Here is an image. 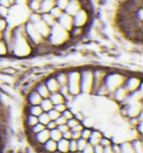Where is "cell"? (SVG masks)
Wrapping results in <instances>:
<instances>
[{
	"mask_svg": "<svg viewBox=\"0 0 143 153\" xmlns=\"http://www.w3.org/2000/svg\"><path fill=\"white\" fill-rule=\"evenodd\" d=\"M62 137H63V139H66V140H71V137H72L71 130H67V131H65L64 133H62Z\"/></svg>",
	"mask_w": 143,
	"mask_h": 153,
	"instance_id": "obj_53",
	"label": "cell"
},
{
	"mask_svg": "<svg viewBox=\"0 0 143 153\" xmlns=\"http://www.w3.org/2000/svg\"><path fill=\"white\" fill-rule=\"evenodd\" d=\"M89 28H82V27H75V26H74V27L69 30L71 42H78V40H80L83 37H85L86 34H87Z\"/></svg>",
	"mask_w": 143,
	"mask_h": 153,
	"instance_id": "obj_12",
	"label": "cell"
},
{
	"mask_svg": "<svg viewBox=\"0 0 143 153\" xmlns=\"http://www.w3.org/2000/svg\"><path fill=\"white\" fill-rule=\"evenodd\" d=\"M60 115L64 116L66 120H69V119H72V117H74V111L72 110V108H66L64 112L60 113Z\"/></svg>",
	"mask_w": 143,
	"mask_h": 153,
	"instance_id": "obj_40",
	"label": "cell"
},
{
	"mask_svg": "<svg viewBox=\"0 0 143 153\" xmlns=\"http://www.w3.org/2000/svg\"><path fill=\"white\" fill-rule=\"evenodd\" d=\"M39 106L42 107V112H48V111H51L54 105H53V103L51 102V100L47 97V98H42L40 104H39Z\"/></svg>",
	"mask_w": 143,
	"mask_h": 153,
	"instance_id": "obj_31",
	"label": "cell"
},
{
	"mask_svg": "<svg viewBox=\"0 0 143 153\" xmlns=\"http://www.w3.org/2000/svg\"><path fill=\"white\" fill-rule=\"evenodd\" d=\"M68 149H69V152L74 153L77 151V146H76V140H73L71 139L69 140V143H68Z\"/></svg>",
	"mask_w": 143,
	"mask_h": 153,
	"instance_id": "obj_46",
	"label": "cell"
},
{
	"mask_svg": "<svg viewBox=\"0 0 143 153\" xmlns=\"http://www.w3.org/2000/svg\"><path fill=\"white\" fill-rule=\"evenodd\" d=\"M124 87L127 89L129 93L135 92L143 87L142 77L140 75H135V74H131V75H126L125 82H124Z\"/></svg>",
	"mask_w": 143,
	"mask_h": 153,
	"instance_id": "obj_9",
	"label": "cell"
},
{
	"mask_svg": "<svg viewBox=\"0 0 143 153\" xmlns=\"http://www.w3.org/2000/svg\"><path fill=\"white\" fill-rule=\"evenodd\" d=\"M80 137V132H77V131H72V137L73 140H78Z\"/></svg>",
	"mask_w": 143,
	"mask_h": 153,
	"instance_id": "obj_55",
	"label": "cell"
},
{
	"mask_svg": "<svg viewBox=\"0 0 143 153\" xmlns=\"http://www.w3.org/2000/svg\"><path fill=\"white\" fill-rule=\"evenodd\" d=\"M44 128H45V125H42V124H40V123H37V124H35L34 126H31L30 128H28V130H29L30 135H35L36 133L42 131Z\"/></svg>",
	"mask_w": 143,
	"mask_h": 153,
	"instance_id": "obj_35",
	"label": "cell"
},
{
	"mask_svg": "<svg viewBox=\"0 0 143 153\" xmlns=\"http://www.w3.org/2000/svg\"><path fill=\"white\" fill-rule=\"evenodd\" d=\"M42 81H44L45 85H46V87L48 88V91H49L51 93L58 92V89L60 86H59V84L57 83V81H56L54 74H53V75H49V76H46Z\"/></svg>",
	"mask_w": 143,
	"mask_h": 153,
	"instance_id": "obj_14",
	"label": "cell"
},
{
	"mask_svg": "<svg viewBox=\"0 0 143 153\" xmlns=\"http://www.w3.org/2000/svg\"><path fill=\"white\" fill-rule=\"evenodd\" d=\"M57 128H58V130L60 132H62V133H64V132L67 131V130H69V128L67 126V124H62V125H57Z\"/></svg>",
	"mask_w": 143,
	"mask_h": 153,
	"instance_id": "obj_56",
	"label": "cell"
},
{
	"mask_svg": "<svg viewBox=\"0 0 143 153\" xmlns=\"http://www.w3.org/2000/svg\"><path fill=\"white\" fill-rule=\"evenodd\" d=\"M130 143L135 153H143V142L140 136H136L134 139L130 140Z\"/></svg>",
	"mask_w": 143,
	"mask_h": 153,
	"instance_id": "obj_21",
	"label": "cell"
},
{
	"mask_svg": "<svg viewBox=\"0 0 143 153\" xmlns=\"http://www.w3.org/2000/svg\"><path fill=\"white\" fill-rule=\"evenodd\" d=\"M66 86L68 88V92L74 97L80 95V69L73 68L67 71V83Z\"/></svg>",
	"mask_w": 143,
	"mask_h": 153,
	"instance_id": "obj_5",
	"label": "cell"
},
{
	"mask_svg": "<svg viewBox=\"0 0 143 153\" xmlns=\"http://www.w3.org/2000/svg\"><path fill=\"white\" fill-rule=\"evenodd\" d=\"M120 153H135L132 149L130 141H123L120 143Z\"/></svg>",
	"mask_w": 143,
	"mask_h": 153,
	"instance_id": "obj_28",
	"label": "cell"
},
{
	"mask_svg": "<svg viewBox=\"0 0 143 153\" xmlns=\"http://www.w3.org/2000/svg\"><path fill=\"white\" fill-rule=\"evenodd\" d=\"M104 136V134H103V132L100 131V130H96V128H92V132H91V135H89V140H87V142H89V144L92 145H96V144H100V141L102 140V137Z\"/></svg>",
	"mask_w": 143,
	"mask_h": 153,
	"instance_id": "obj_18",
	"label": "cell"
},
{
	"mask_svg": "<svg viewBox=\"0 0 143 153\" xmlns=\"http://www.w3.org/2000/svg\"><path fill=\"white\" fill-rule=\"evenodd\" d=\"M47 114H48V116H49L51 121H55V120L57 119L59 115H60V113H59V112H57V111L53 107L51 111H48V112H47Z\"/></svg>",
	"mask_w": 143,
	"mask_h": 153,
	"instance_id": "obj_41",
	"label": "cell"
},
{
	"mask_svg": "<svg viewBox=\"0 0 143 153\" xmlns=\"http://www.w3.org/2000/svg\"><path fill=\"white\" fill-rule=\"evenodd\" d=\"M54 76L57 83L59 84V86L66 85V83H67V71H58V72L55 73Z\"/></svg>",
	"mask_w": 143,
	"mask_h": 153,
	"instance_id": "obj_23",
	"label": "cell"
},
{
	"mask_svg": "<svg viewBox=\"0 0 143 153\" xmlns=\"http://www.w3.org/2000/svg\"><path fill=\"white\" fill-rule=\"evenodd\" d=\"M9 13V7H4V6H0V17L7 18Z\"/></svg>",
	"mask_w": 143,
	"mask_h": 153,
	"instance_id": "obj_47",
	"label": "cell"
},
{
	"mask_svg": "<svg viewBox=\"0 0 143 153\" xmlns=\"http://www.w3.org/2000/svg\"><path fill=\"white\" fill-rule=\"evenodd\" d=\"M40 18H42V22H45L47 26H49V27H51L53 25H55V24H56V19H55V18L53 17L49 13H40Z\"/></svg>",
	"mask_w": 143,
	"mask_h": 153,
	"instance_id": "obj_27",
	"label": "cell"
},
{
	"mask_svg": "<svg viewBox=\"0 0 143 153\" xmlns=\"http://www.w3.org/2000/svg\"><path fill=\"white\" fill-rule=\"evenodd\" d=\"M92 13L84 8H80L77 13L73 16V25L75 27L89 28L92 22Z\"/></svg>",
	"mask_w": 143,
	"mask_h": 153,
	"instance_id": "obj_7",
	"label": "cell"
},
{
	"mask_svg": "<svg viewBox=\"0 0 143 153\" xmlns=\"http://www.w3.org/2000/svg\"><path fill=\"white\" fill-rule=\"evenodd\" d=\"M13 40L8 47L9 57L17 59H26L34 55L35 46L27 38L25 33V26L19 25L13 28Z\"/></svg>",
	"mask_w": 143,
	"mask_h": 153,
	"instance_id": "obj_1",
	"label": "cell"
},
{
	"mask_svg": "<svg viewBox=\"0 0 143 153\" xmlns=\"http://www.w3.org/2000/svg\"><path fill=\"white\" fill-rule=\"evenodd\" d=\"M42 150L46 153H54L57 151V142L51 139H48V140L42 145Z\"/></svg>",
	"mask_w": 143,
	"mask_h": 153,
	"instance_id": "obj_20",
	"label": "cell"
},
{
	"mask_svg": "<svg viewBox=\"0 0 143 153\" xmlns=\"http://www.w3.org/2000/svg\"><path fill=\"white\" fill-rule=\"evenodd\" d=\"M104 153H115V152L111 149V145H109V146H105L104 148Z\"/></svg>",
	"mask_w": 143,
	"mask_h": 153,
	"instance_id": "obj_59",
	"label": "cell"
},
{
	"mask_svg": "<svg viewBox=\"0 0 143 153\" xmlns=\"http://www.w3.org/2000/svg\"><path fill=\"white\" fill-rule=\"evenodd\" d=\"M1 149H2V142L0 140V152H1Z\"/></svg>",
	"mask_w": 143,
	"mask_h": 153,
	"instance_id": "obj_61",
	"label": "cell"
},
{
	"mask_svg": "<svg viewBox=\"0 0 143 153\" xmlns=\"http://www.w3.org/2000/svg\"><path fill=\"white\" fill-rule=\"evenodd\" d=\"M80 8H82V4H80V0H69L66 8L64 10V13H68L71 16H74Z\"/></svg>",
	"mask_w": 143,
	"mask_h": 153,
	"instance_id": "obj_16",
	"label": "cell"
},
{
	"mask_svg": "<svg viewBox=\"0 0 143 153\" xmlns=\"http://www.w3.org/2000/svg\"><path fill=\"white\" fill-rule=\"evenodd\" d=\"M42 96L35 91L34 88L30 89L29 92L27 93L26 96V101H27V105H39L42 102Z\"/></svg>",
	"mask_w": 143,
	"mask_h": 153,
	"instance_id": "obj_15",
	"label": "cell"
},
{
	"mask_svg": "<svg viewBox=\"0 0 143 153\" xmlns=\"http://www.w3.org/2000/svg\"><path fill=\"white\" fill-rule=\"evenodd\" d=\"M34 89L42 96V98H47L49 96V94H51V92L48 91V88H47L46 85H45L44 81H40V82H38V83H36Z\"/></svg>",
	"mask_w": 143,
	"mask_h": 153,
	"instance_id": "obj_19",
	"label": "cell"
},
{
	"mask_svg": "<svg viewBox=\"0 0 143 153\" xmlns=\"http://www.w3.org/2000/svg\"><path fill=\"white\" fill-rule=\"evenodd\" d=\"M126 75L127 74L118 72V71H107L105 79H104V85H105L107 92L109 94L113 93L116 88L124 85Z\"/></svg>",
	"mask_w": 143,
	"mask_h": 153,
	"instance_id": "obj_4",
	"label": "cell"
},
{
	"mask_svg": "<svg viewBox=\"0 0 143 153\" xmlns=\"http://www.w3.org/2000/svg\"><path fill=\"white\" fill-rule=\"evenodd\" d=\"M91 132H92V128H83V130L80 131V137L85 139V140H89V135H91Z\"/></svg>",
	"mask_w": 143,
	"mask_h": 153,
	"instance_id": "obj_42",
	"label": "cell"
},
{
	"mask_svg": "<svg viewBox=\"0 0 143 153\" xmlns=\"http://www.w3.org/2000/svg\"><path fill=\"white\" fill-rule=\"evenodd\" d=\"M49 139L54 141H59L62 139V132L59 131L58 128H53V130H49Z\"/></svg>",
	"mask_w": 143,
	"mask_h": 153,
	"instance_id": "obj_32",
	"label": "cell"
},
{
	"mask_svg": "<svg viewBox=\"0 0 143 153\" xmlns=\"http://www.w3.org/2000/svg\"><path fill=\"white\" fill-rule=\"evenodd\" d=\"M92 72H93V92H94L98 86H101L104 83L107 69L103 67H95V68H92Z\"/></svg>",
	"mask_w": 143,
	"mask_h": 153,
	"instance_id": "obj_10",
	"label": "cell"
},
{
	"mask_svg": "<svg viewBox=\"0 0 143 153\" xmlns=\"http://www.w3.org/2000/svg\"><path fill=\"white\" fill-rule=\"evenodd\" d=\"M80 124L83 125V128H94V121H93V119L89 117V116H84L83 120L80 121Z\"/></svg>",
	"mask_w": 143,
	"mask_h": 153,
	"instance_id": "obj_33",
	"label": "cell"
},
{
	"mask_svg": "<svg viewBox=\"0 0 143 153\" xmlns=\"http://www.w3.org/2000/svg\"><path fill=\"white\" fill-rule=\"evenodd\" d=\"M80 94L92 95L93 92V72L91 67H83L80 69Z\"/></svg>",
	"mask_w": 143,
	"mask_h": 153,
	"instance_id": "obj_6",
	"label": "cell"
},
{
	"mask_svg": "<svg viewBox=\"0 0 143 153\" xmlns=\"http://www.w3.org/2000/svg\"><path fill=\"white\" fill-rule=\"evenodd\" d=\"M54 108L57 112H59V113H62V112H64V111L66 110V108H68L67 105H66V103H62V104H57V105H54Z\"/></svg>",
	"mask_w": 143,
	"mask_h": 153,
	"instance_id": "obj_48",
	"label": "cell"
},
{
	"mask_svg": "<svg viewBox=\"0 0 143 153\" xmlns=\"http://www.w3.org/2000/svg\"><path fill=\"white\" fill-rule=\"evenodd\" d=\"M40 1L42 0H28L27 2V8L29 9L30 13H39V8H40Z\"/></svg>",
	"mask_w": 143,
	"mask_h": 153,
	"instance_id": "obj_26",
	"label": "cell"
},
{
	"mask_svg": "<svg viewBox=\"0 0 143 153\" xmlns=\"http://www.w3.org/2000/svg\"><path fill=\"white\" fill-rule=\"evenodd\" d=\"M68 143L69 140L66 139H60L59 141H57V152L58 153H68L69 149H68Z\"/></svg>",
	"mask_w": 143,
	"mask_h": 153,
	"instance_id": "obj_25",
	"label": "cell"
},
{
	"mask_svg": "<svg viewBox=\"0 0 143 153\" xmlns=\"http://www.w3.org/2000/svg\"><path fill=\"white\" fill-rule=\"evenodd\" d=\"M28 0H15V4H27Z\"/></svg>",
	"mask_w": 143,
	"mask_h": 153,
	"instance_id": "obj_60",
	"label": "cell"
},
{
	"mask_svg": "<svg viewBox=\"0 0 143 153\" xmlns=\"http://www.w3.org/2000/svg\"><path fill=\"white\" fill-rule=\"evenodd\" d=\"M56 22L59 26H62L64 29H66L67 31H69L74 27V25H73V16H71V15H68L66 13H63V15L56 20Z\"/></svg>",
	"mask_w": 143,
	"mask_h": 153,
	"instance_id": "obj_13",
	"label": "cell"
},
{
	"mask_svg": "<svg viewBox=\"0 0 143 153\" xmlns=\"http://www.w3.org/2000/svg\"><path fill=\"white\" fill-rule=\"evenodd\" d=\"M7 28H8V22H7V19H6V18L0 17V31L4 33Z\"/></svg>",
	"mask_w": 143,
	"mask_h": 153,
	"instance_id": "obj_45",
	"label": "cell"
},
{
	"mask_svg": "<svg viewBox=\"0 0 143 153\" xmlns=\"http://www.w3.org/2000/svg\"><path fill=\"white\" fill-rule=\"evenodd\" d=\"M68 1H69V0H55V6L58 7L59 9H62L64 11L65 8H66V6H67Z\"/></svg>",
	"mask_w": 143,
	"mask_h": 153,
	"instance_id": "obj_39",
	"label": "cell"
},
{
	"mask_svg": "<svg viewBox=\"0 0 143 153\" xmlns=\"http://www.w3.org/2000/svg\"><path fill=\"white\" fill-rule=\"evenodd\" d=\"M42 113V110L39 105H28L27 106V114L34 115V116H39Z\"/></svg>",
	"mask_w": 143,
	"mask_h": 153,
	"instance_id": "obj_29",
	"label": "cell"
},
{
	"mask_svg": "<svg viewBox=\"0 0 143 153\" xmlns=\"http://www.w3.org/2000/svg\"><path fill=\"white\" fill-rule=\"evenodd\" d=\"M89 142H87V140H85V139H82V137H80L78 140H76V146H77V151L78 152H82V150L84 149L85 146H86V144H87Z\"/></svg>",
	"mask_w": 143,
	"mask_h": 153,
	"instance_id": "obj_38",
	"label": "cell"
},
{
	"mask_svg": "<svg viewBox=\"0 0 143 153\" xmlns=\"http://www.w3.org/2000/svg\"><path fill=\"white\" fill-rule=\"evenodd\" d=\"M2 39V31H0V40Z\"/></svg>",
	"mask_w": 143,
	"mask_h": 153,
	"instance_id": "obj_62",
	"label": "cell"
},
{
	"mask_svg": "<svg viewBox=\"0 0 143 153\" xmlns=\"http://www.w3.org/2000/svg\"><path fill=\"white\" fill-rule=\"evenodd\" d=\"M47 43L53 49H60L72 43L69 37V31L64 29L57 22L51 27L49 35L47 37Z\"/></svg>",
	"mask_w": 143,
	"mask_h": 153,
	"instance_id": "obj_2",
	"label": "cell"
},
{
	"mask_svg": "<svg viewBox=\"0 0 143 153\" xmlns=\"http://www.w3.org/2000/svg\"><path fill=\"white\" fill-rule=\"evenodd\" d=\"M9 53H8V47H7V44L4 42V39L0 40V58L2 57H8Z\"/></svg>",
	"mask_w": 143,
	"mask_h": 153,
	"instance_id": "obj_34",
	"label": "cell"
},
{
	"mask_svg": "<svg viewBox=\"0 0 143 153\" xmlns=\"http://www.w3.org/2000/svg\"><path fill=\"white\" fill-rule=\"evenodd\" d=\"M66 122H67V120L65 119L64 116H62V115H59L58 117L55 120V123H56V125H62V124H66Z\"/></svg>",
	"mask_w": 143,
	"mask_h": 153,
	"instance_id": "obj_49",
	"label": "cell"
},
{
	"mask_svg": "<svg viewBox=\"0 0 143 153\" xmlns=\"http://www.w3.org/2000/svg\"><path fill=\"white\" fill-rule=\"evenodd\" d=\"M48 98L51 100V102L53 103V105H57V104H62V103H65V98L59 92H54V93H51Z\"/></svg>",
	"mask_w": 143,
	"mask_h": 153,
	"instance_id": "obj_24",
	"label": "cell"
},
{
	"mask_svg": "<svg viewBox=\"0 0 143 153\" xmlns=\"http://www.w3.org/2000/svg\"><path fill=\"white\" fill-rule=\"evenodd\" d=\"M24 26H25L26 36H27V38L30 40V43L35 46V48L46 42V39L44 38L42 35L38 33L37 30H36V28L34 27V25H33L30 22L27 20V22L24 24Z\"/></svg>",
	"mask_w": 143,
	"mask_h": 153,
	"instance_id": "obj_8",
	"label": "cell"
},
{
	"mask_svg": "<svg viewBox=\"0 0 143 153\" xmlns=\"http://www.w3.org/2000/svg\"><path fill=\"white\" fill-rule=\"evenodd\" d=\"M1 73H4V74H9V75H13V74H16V69L13 67H8V68H4Z\"/></svg>",
	"mask_w": 143,
	"mask_h": 153,
	"instance_id": "obj_51",
	"label": "cell"
},
{
	"mask_svg": "<svg viewBox=\"0 0 143 153\" xmlns=\"http://www.w3.org/2000/svg\"><path fill=\"white\" fill-rule=\"evenodd\" d=\"M80 122L78 121L77 119H75V117H72V119L67 120V122H66V124H67V126L69 128V130H71L72 128H74V126H76L77 124H80Z\"/></svg>",
	"mask_w": 143,
	"mask_h": 153,
	"instance_id": "obj_43",
	"label": "cell"
},
{
	"mask_svg": "<svg viewBox=\"0 0 143 153\" xmlns=\"http://www.w3.org/2000/svg\"><path fill=\"white\" fill-rule=\"evenodd\" d=\"M24 122H25V125H26V126H27L28 128H30L31 126H34L35 124L38 123V119H37V116H34V115L27 114L25 116V120H24Z\"/></svg>",
	"mask_w": 143,
	"mask_h": 153,
	"instance_id": "obj_30",
	"label": "cell"
},
{
	"mask_svg": "<svg viewBox=\"0 0 143 153\" xmlns=\"http://www.w3.org/2000/svg\"><path fill=\"white\" fill-rule=\"evenodd\" d=\"M37 119H38V123L42 124V125H45V126H46V124L51 121L49 116H48V114H47V112H42L39 116H37Z\"/></svg>",
	"mask_w": 143,
	"mask_h": 153,
	"instance_id": "obj_36",
	"label": "cell"
},
{
	"mask_svg": "<svg viewBox=\"0 0 143 153\" xmlns=\"http://www.w3.org/2000/svg\"><path fill=\"white\" fill-rule=\"evenodd\" d=\"M9 1H10V2H11V4H15V0H9Z\"/></svg>",
	"mask_w": 143,
	"mask_h": 153,
	"instance_id": "obj_63",
	"label": "cell"
},
{
	"mask_svg": "<svg viewBox=\"0 0 143 153\" xmlns=\"http://www.w3.org/2000/svg\"><path fill=\"white\" fill-rule=\"evenodd\" d=\"M112 142H113V141L111 140L109 137L103 136V137H102V140L100 141V144H101L102 146H103V148H105V146H109V145L112 144Z\"/></svg>",
	"mask_w": 143,
	"mask_h": 153,
	"instance_id": "obj_44",
	"label": "cell"
},
{
	"mask_svg": "<svg viewBox=\"0 0 143 153\" xmlns=\"http://www.w3.org/2000/svg\"><path fill=\"white\" fill-rule=\"evenodd\" d=\"M129 94L130 93L127 92V89H126L124 86H121V87H118V88L115 89L113 93L109 94L107 98L112 100L114 103H116L118 105H120V104H123V103L125 102V100L127 98Z\"/></svg>",
	"mask_w": 143,
	"mask_h": 153,
	"instance_id": "obj_11",
	"label": "cell"
},
{
	"mask_svg": "<svg viewBox=\"0 0 143 153\" xmlns=\"http://www.w3.org/2000/svg\"><path fill=\"white\" fill-rule=\"evenodd\" d=\"M63 13H64L63 10H62V9H59L58 7H56V6H54V7H53V9L49 11V13H51V16H53L56 20H57V19H58V18L63 15Z\"/></svg>",
	"mask_w": 143,
	"mask_h": 153,
	"instance_id": "obj_37",
	"label": "cell"
},
{
	"mask_svg": "<svg viewBox=\"0 0 143 153\" xmlns=\"http://www.w3.org/2000/svg\"><path fill=\"white\" fill-rule=\"evenodd\" d=\"M93 151H94V146H93L92 144L87 143V144H86V146L82 150V152H80V153H93Z\"/></svg>",
	"mask_w": 143,
	"mask_h": 153,
	"instance_id": "obj_50",
	"label": "cell"
},
{
	"mask_svg": "<svg viewBox=\"0 0 143 153\" xmlns=\"http://www.w3.org/2000/svg\"><path fill=\"white\" fill-rule=\"evenodd\" d=\"M0 140H1V130H0Z\"/></svg>",
	"mask_w": 143,
	"mask_h": 153,
	"instance_id": "obj_64",
	"label": "cell"
},
{
	"mask_svg": "<svg viewBox=\"0 0 143 153\" xmlns=\"http://www.w3.org/2000/svg\"><path fill=\"white\" fill-rule=\"evenodd\" d=\"M93 146H94V151H93V153H104V148H103L101 144L93 145Z\"/></svg>",
	"mask_w": 143,
	"mask_h": 153,
	"instance_id": "obj_52",
	"label": "cell"
},
{
	"mask_svg": "<svg viewBox=\"0 0 143 153\" xmlns=\"http://www.w3.org/2000/svg\"><path fill=\"white\" fill-rule=\"evenodd\" d=\"M31 136L35 139V142H36L39 146H42V145L49 139V130L44 128L42 131L38 132V133H36L35 135H31Z\"/></svg>",
	"mask_w": 143,
	"mask_h": 153,
	"instance_id": "obj_17",
	"label": "cell"
},
{
	"mask_svg": "<svg viewBox=\"0 0 143 153\" xmlns=\"http://www.w3.org/2000/svg\"><path fill=\"white\" fill-rule=\"evenodd\" d=\"M0 6H4V7H10L11 2L9 0H0Z\"/></svg>",
	"mask_w": 143,
	"mask_h": 153,
	"instance_id": "obj_57",
	"label": "cell"
},
{
	"mask_svg": "<svg viewBox=\"0 0 143 153\" xmlns=\"http://www.w3.org/2000/svg\"><path fill=\"white\" fill-rule=\"evenodd\" d=\"M54 6H55V0H42V1H40L39 13H49Z\"/></svg>",
	"mask_w": 143,
	"mask_h": 153,
	"instance_id": "obj_22",
	"label": "cell"
},
{
	"mask_svg": "<svg viewBox=\"0 0 143 153\" xmlns=\"http://www.w3.org/2000/svg\"><path fill=\"white\" fill-rule=\"evenodd\" d=\"M82 130H83V125H82L80 123V124H77L76 126H74V128H71V131H77V132H80Z\"/></svg>",
	"mask_w": 143,
	"mask_h": 153,
	"instance_id": "obj_58",
	"label": "cell"
},
{
	"mask_svg": "<svg viewBox=\"0 0 143 153\" xmlns=\"http://www.w3.org/2000/svg\"><path fill=\"white\" fill-rule=\"evenodd\" d=\"M45 128H46L47 130H53V128H57V125H56V123H55V121H49V122L46 124V126H45Z\"/></svg>",
	"mask_w": 143,
	"mask_h": 153,
	"instance_id": "obj_54",
	"label": "cell"
},
{
	"mask_svg": "<svg viewBox=\"0 0 143 153\" xmlns=\"http://www.w3.org/2000/svg\"><path fill=\"white\" fill-rule=\"evenodd\" d=\"M29 9L26 4H13L9 7V13L7 16V22L9 27H17L19 25H24L29 17Z\"/></svg>",
	"mask_w": 143,
	"mask_h": 153,
	"instance_id": "obj_3",
	"label": "cell"
}]
</instances>
